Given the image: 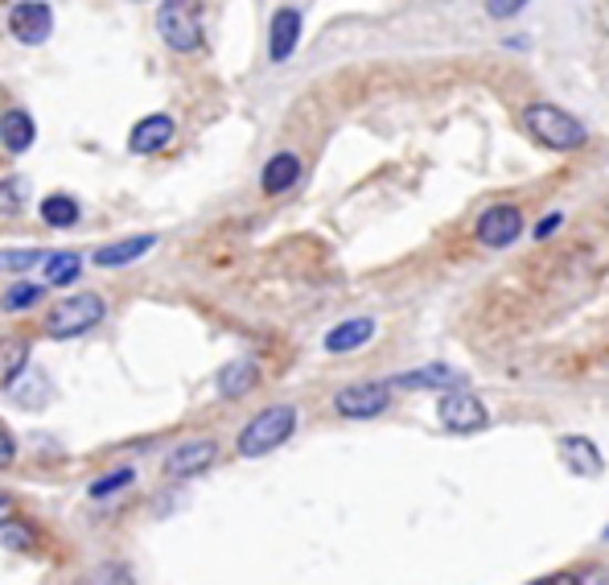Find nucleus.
I'll return each instance as SVG.
<instances>
[{"mask_svg": "<svg viewBox=\"0 0 609 585\" xmlns=\"http://www.w3.org/2000/svg\"><path fill=\"white\" fill-rule=\"evenodd\" d=\"M436 417H441V424H445L450 433H457V438H469V433L486 429V421H491L486 404H482L478 396H469V392L441 396V409H436Z\"/></svg>", "mask_w": 609, "mask_h": 585, "instance_id": "nucleus-6", "label": "nucleus"}, {"mask_svg": "<svg viewBox=\"0 0 609 585\" xmlns=\"http://www.w3.org/2000/svg\"><path fill=\"white\" fill-rule=\"evenodd\" d=\"M42 292H45V285H33V280H21V285H13V289L4 292V301H0V306L9 309V314H21V309L38 306V301H42Z\"/></svg>", "mask_w": 609, "mask_h": 585, "instance_id": "nucleus-23", "label": "nucleus"}, {"mask_svg": "<svg viewBox=\"0 0 609 585\" xmlns=\"http://www.w3.org/2000/svg\"><path fill=\"white\" fill-rule=\"evenodd\" d=\"M33 141H38L33 116L25 107H9V112L0 116V145L9 148V153H25V148H33Z\"/></svg>", "mask_w": 609, "mask_h": 585, "instance_id": "nucleus-13", "label": "nucleus"}, {"mask_svg": "<svg viewBox=\"0 0 609 585\" xmlns=\"http://www.w3.org/2000/svg\"><path fill=\"white\" fill-rule=\"evenodd\" d=\"M83 273V260L74 252H50L45 256V285H71Z\"/></svg>", "mask_w": 609, "mask_h": 585, "instance_id": "nucleus-21", "label": "nucleus"}, {"mask_svg": "<svg viewBox=\"0 0 609 585\" xmlns=\"http://www.w3.org/2000/svg\"><path fill=\"white\" fill-rule=\"evenodd\" d=\"M215 458H218V441L210 438L182 441L177 450L165 454V474H169V479H194V474L215 466Z\"/></svg>", "mask_w": 609, "mask_h": 585, "instance_id": "nucleus-9", "label": "nucleus"}, {"mask_svg": "<svg viewBox=\"0 0 609 585\" xmlns=\"http://www.w3.org/2000/svg\"><path fill=\"white\" fill-rule=\"evenodd\" d=\"M260 383V367L251 363V359H239V363H227L218 371V396H227V400H239L247 396L251 388Z\"/></svg>", "mask_w": 609, "mask_h": 585, "instance_id": "nucleus-18", "label": "nucleus"}, {"mask_svg": "<svg viewBox=\"0 0 609 585\" xmlns=\"http://www.w3.org/2000/svg\"><path fill=\"white\" fill-rule=\"evenodd\" d=\"M38 215H42L45 227H74L79 223V203L74 198H66V194H50L42 206H38Z\"/></svg>", "mask_w": 609, "mask_h": 585, "instance_id": "nucleus-20", "label": "nucleus"}, {"mask_svg": "<svg viewBox=\"0 0 609 585\" xmlns=\"http://www.w3.org/2000/svg\"><path fill=\"white\" fill-rule=\"evenodd\" d=\"M297 177H301V157L297 153H276L272 162L264 165V174H260V191L264 194H285L297 186Z\"/></svg>", "mask_w": 609, "mask_h": 585, "instance_id": "nucleus-15", "label": "nucleus"}, {"mask_svg": "<svg viewBox=\"0 0 609 585\" xmlns=\"http://www.w3.org/2000/svg\"><path fill=\"white\" fill-rule=\"evenodd\" d=\"M523 9H527V0H486V17H494V21H507Z\"/></svg>", "mask_w": 609, "mask_h": 585, "instance_id": "nucleus-26", "label": "nucleus"}, {"mask_svg": "<svg viewBox=\"0 0 609 585\" xmlns=\"http://www.w3.org/2000/svg\"><path fill=\"white\" fill-rule=\"evenodd\" d=\"M292 429H297V409H292V404H272V409L256 412V417L239 429L235 450L244 458H264L272 454V450H280V445L292 438Z\"/></svg>", "mask_w": 609, "mask_h": 585, "instance_id": "nucleus-2", "label": "nucleus"}, {"mask_svg": "<svg viewBox=\"0 0 609 585\" xmlns=\"http://www.w3.org/2000/svg\"><path fill=\"white\" fill-rule=\"evenodd\" d=\"M0 211H4V215L17 211V186H4V191H0Z\"/></svg>", "mask_w": 609, "mask_h": 585, "instance_id": "nucleus-28", "label": "nucleus"}, {"mask_svg": "<svg viewBox=\"0 0 609 585\" xmlns=\"http://www.w3.org/2000/svg\"><path fill=\"white\" fill-rule=\"evenodd\" d=\"M523 129L531 141H539L544 148H556V153H572L589 141V132L572 112L556 107V103H531L523 107Z\"/></svg>", "mask_w": 609, "mask_h": 585, "instance_id": "nucleus-1", "label": "nucleus"}, {"mask_svg": "<svg viewBox=\"0 0 609 585\" xmlns=\"http://www.w3.org/2000/svg\"><path fill=\"white\" fill-rule=\"evenodd\" d=\"M33 264H45V252L30 248V252H0V268L4 273H25Z\"/></svg>", "mask_w": 609, "mask_h": 585, "instance_id": "nucleus-24", "label": "nucleus"}, {"mask_svg": "<svg viewBox=\"0 0 609 585\" xmlns=\"http://www.w3.org/2000/svg\"><path fill=\"white\" fill-rule=\"evenodd\" d=\"M33 541H38V536H33L30 524H13V520L0 524V544H4V548H33Z\"/></svg>", "mask_w": 609, "mask_h": 585, "instance_id": "nucleus-25", "label": "nucleus"}, {"mask_svg": "<svg viewBox=\"0 0 609 585\" xmlns=\"http://www.w3.org/2000/svg\"><path fill=\"white\" fill-rule=\"evenodd\" d=\"M392 388H407V392H445V388H462V376L453 367H421V371H407V376H395L388 380Z\"/></svg>", "mask_w": 609, "mask_h": 585, "instance_id": "nucleus-12", "label": "nucleus"}, {"mask_svg": "<svg viewBox=\"0 0 609 585\" xmlns=\"http://www.w3.org/2000/svg\"><path fill=\"white\" fill-rule=\"evenodd\" d=\"M556 227H560V215H551V219H544V223L536 227V239H548V235L556 232Z\"/></svg>", "mask_w": 609, "mask_h": 585, "instance_id": "nucleus-30", "label": "nucleus"}, {"mask_svg": "<svg viewBox=\"0 0 609 585\" xmlns=\"http://www.w3.org/2000/svg\"><path fill=\"white\" fill-rule=\"evenodd\" d=\"M132 483H136V470H132V466H120V470H112V474L95 479V483L87 486V495L91 499H112L116 491H124V486H132Z\"/></svg>", "mask_w": 609, "mask_h": 585, "instance_id": "nucleus-22", "label": "nucleus"}, {"mask_svg": "<svg viewBox=\"0 0 609 585\" xmlns=\"http://www.w3.org/2000/svg\"><path fill=\"white\" fill-rule=\"evenodd\" d=\"M177 124L165 112H157V116H145L136 129L128 132V148L132 153H141V157H148V153H161V148L174 141Z\"/></svg>", "mask_w": 609, "mask_h": 585, "instance_id": "nucleus-11", "label": "nucleus"}, {"mask_svg": "<svg viewBox=\"0 0 609 585\" xmlns=\"http://www.w3.org/2000/svg\"><path fill=\"white\" fill-rule=\"evenodd\" d=\"M606 363H609V359H606Z\"/></svg>", "mask_w": 609, "mask_h": 585, "instance_id": "nucleus-31", "label": "nucleus"}, {"mask_svg": "<svg viewBox=\"0 0 609 585\" xmlns=\"http://www.w3.org/2000/svg\"><path fill=\"white\" fill-rule=\"evenodd\" d=\"M13 458H17V441H13V433L0 424V470L13 466Z\"/></svg>", "mask_w": 609, "mask_h": 585, "instance_id": "nucleus-27", "label": "nucleus"}, {"mask_svg": "<svg viewBox=\"0 0 609 585\" xmlns=\"http://www.w3.org/2000/svg\"><path fill=\"white\" fill-rule=\"evenodd\" d=\"M9 33L21 45H42L54 33V13L45 0H17L9 9Z\"/></svg>", "mask_w": 609, "mask_h": 585, "instance_id": "nucleus-7", "label": "nucleus"}, {"mask_svg": "<svg viewBox=\"0 0 609 585\" xmlns=\"http://www.w3.org/2000/svg\"><path fill=\"white\" fill-rule=\"evenodd\" d=\"M606 219H609V215H606Z\"/></svg>", "mask_w": 609, "mask_h": 585, "instance_id": "nucleus-32", "label": "nucleus"}, {"mask_svg": "<svg viewBox=\"0 0 609 585\" xmlns=\"http://www.w3.org/2000/svg\"><path fill=\"white\" fill-rule=\"evenodd\" d=\"M297 42H301V9H276L272 30H268V59L289 62Z\"/></svg>", "mask_w": 609, "mask_h": 585, "instance_id": "nucleus-10", "label": "nucleus"}, {"mask_svg": "<svg viewBox=\"0 0 609 585\" xmlns=\"http://www.w3.org/2000/svg\"><path fill=\"white\" fill-rule=\"evenodd\" d=\"M25 363H30V338H0V388H13L17 376L25 371Z\"/></svg>", "mask_w": 609, "mask_h": 585, "instance_id": "nucleus-19", "label": "nucleus"}, {"mask_svg": "<svg viewBox=\"0 0 609 585\" xmlns=\"http://www.w3.org/2000/svg\"><path fill=\"white\" fill-rule=\"evenodd\" d=\"M388 404H392V383H347L334 396V412L347 421H371L379 412H388Z\"/></svg>", "mask_w": 609, "mask_h": 585, "instance_id": "nucleus-5", "label": "nucleus"}, {"mask_svg": "<svg viewBox=\"0 0 609 585\" xmlns=\"http://www.w3.org/2000/svg\"><path fill=\"white\" fill-rule=\"evenodd\" d=\"M153 244H157V235H132V239H120V244H103V248H95V264L100 268H120V264H132L141 260L145 252H153Z\"/></svg>", "mask_w": 609, "mask_h": 585, "instance_id": "nucleus-17", "label": "nucleus"}, {"mask_svg": "<svg viewBox=\"0 0 609 585\" xmlns=\"http://www.w3.org/2000/svg\"><path fill=\"white\" fill-rule=\"evenodd\" d=\"M560 462H565L572 474H585V479H593L601 474V454H597V445L589 438H560Z\"/></svg>", "mask_w": 609, "mask_h": 585, "instance_id": "nucleus-16", "label": "nucleus"}, {"mask_svg": "<svg viewBox=\"0 0 609 585\" xmlns=\"http://www.w3.org/2000/svg\"><path fill=\"white\" fill-rule=\"evenodd\" d=\"M103 318H107V301H103L100 292H79V297H66L62 306H54L45 314V335L66 342V338L95 330Z\"/></svg>", "mask_w": 609, "mask_h": 585, "instance_id": "nucleus-4", "label": "nucleus"}, {"mask_svg": "<svg viewBox=\"0 0 609 585\" xmlns=\"http://www.w3.org/2000/svg\"><path fill=\"white\" fill-rule=\"evenodd\" d=\"M523 232V211L515 203H498L486 206L478 219V244L486 248H510Z\"/></svg>", "mask_w": 609, "mask_h": 585, "instance_id": "nucleus-8", "label": "nucleus"}, {"mask_svg": "<svg viewBox=\"0 0 609 585\" xmlns=\"http://www.w3.org/2000/svg\"><path fill=\"white\" fill-rule=\"evenodd\" d=\"M375 338V318H350V322L334 326L326 335V351L330 355H347V351H359Z\"/></svg>", "mask_w": 609, "mask_h": 585, "instance_id": "nucleus-14", "label": "nucleus"}, {"mask_svg": "<svg viewBox=\"0 0 609 585\" xmlns=\"http://www.w3.org/2000/svg\"><path fill=\"white\" fill-rule=\"evenodd\" d=\"M157 33L169 50H177V54H194L206 38L203 0H165V4L157 9Z\"/></svg>", "mask_w": 609, "mask_h": 585, "instance_id": "nucleus-3", "label": "nucleus"}, {"mask_svg": "<svg viewBox=\"0 0 609 585\" xmlns=\"http://www.w3.org/2000/svg\"><path fill=\"white\" fill-rule=\"evenodd\" d=\"M9 520H17V503L9 495H0V524H9Z\"/></svg>", "mask_w": 609, "mask_h": 585, "instance_id": "nucleus-29", "label": "nucleus"}]
</instances>
